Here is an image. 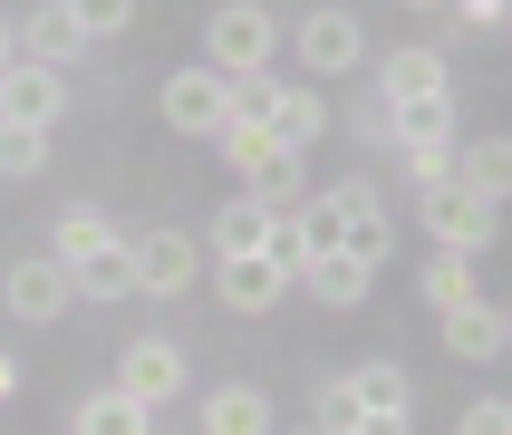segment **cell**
<instances>
[{
  "instance_id": "1",
  "label": "cell",
  "mask_w": 512,
  "mask_h": 435,
  "mask_svg": "<svg viewBox=\"0 0 512 435\" xmlns=\"http://www.w3.org/2000/svg\"><path fill=\"white\" fill-rule=\"evenodd\" d=\"M203 68H223V78H261L271 68V49H281V20L261 10V0H223L213 20H203Z\"/></svg>"
},
{
  "instance_id": "2",
  "label": "cell",
  "mask_w": 512,
  "mask_h": 435,
  "mask_svg": "<svg viewBox=\"0 0 512 435\" xmlns=\"http://www.w3.org/2000/svg\"><path fill=\"white\" fill-rule=\"evenodd\" d=\"M426 232L445 242V252H464V261H484L493 242H503V203H484V194H464L455 174L445 184H426Z\"/></svg>"
},
{
  "instance_id": "3",
  "label": "cell",
  "mask_w": 512,
  "mask_h": 435,
  "mask_svg": "<svg viewBox=\"0 0 512 435\" xmlns=\"http://www.w3.org/2000/svg\"><path fill=\"white\" fill-rule=\"evenodd\" d=\"M0 310H10V319H39V329H49V319H68V310H78V281H68V261H58V252L10 261V271H0Z\"/></svg>"
},
{
  "instance_id": "4",
  "label": "cell",
  "mask_w": 512,
  "mask_h": 435,
  "mask_svg": "<svg viewBox=\"0 0 512 435\" xmlns=\"http://www.w3.org/2000/svg\"><path fill=\"white\" fill-rule=\"evenodd\" d=\"M155 107H165L174 136H223V126H232V78H223V68H174Z\"/></svg>"
},
{
  "instance_id": "5",
  "label": "cell",
  "mask_w": 512,
  "mask_h": 435,
  "mask_svg": "<svg viewBox=\"0 0 512 435\" xmlns=\"http://www.w3.org/2000/svg\"><path fill=\"white\" fill-rule=\"evenodd\" d=\"M290 49H300L310 78H348V68L368 58V29H358V10H310V20L290 29Z\"/></svg>"
},
{
  "instance_id": "6",
  "label": "cell",
  "mask_w": 512,
  "mask_h": 435,
  "mask_svg": "<svg viewBox=\"0 0 512 435\" xmlns=\"http://www.w3.org/2000/svg\"><path fill=\"white\" fill-rule=\"evenodd\" d=\"M0 116H10V126H58V116H68V68L10 58V68H0Z\"/></svg>"
},
{
  "instance_id": "7",
  "label": "cell",
  "mask_w": 512,
  "mask_h": 435,
  "mask_svg": "<svg viewBox=\"0 0 512 435\" xmlns=\"http://www.w3.org/2000/svg\"><path fill=\"white\" fill-rule=\"evenodd\" d=\"M329 213H339V242H348V252L387 271V242H397V232H387V203H377V184H368V174L329 184Z\"/></svg>"
},
{
  "instance_id": "8",
  "label": "cell",
  "mask_w": 512,
  "mask_h": 435,
  "mask_svg": "<svg viewBox=\"0 0 512 435\" xmlns=\"http://www.w3.org/2000/svg\"><path fill=\"white\" fill-rule=\"evenodd\" d=\"M261 126H271L290 155H310V145L329 136V97H319L310 78H271V107H261Z\"/></svg>"
},
{
  "instance_id": "9",
  "label": "cell",
  "mask_w": 512,
  "mask_h": 435,
  "mask_svg": "<svg viewBox=\"0 0 512 435\" xmlns=\"http://www.w3.org/2000/svg\"><path fill=\"white\" fill-rule=\"evenodd\" d=\"M87 49H97V39H87V20L68 10V0H39V10L20 20V58H39V68H78Z\"/></svg>"
},
{
  "instance_id": "10",
  "label": "cell",
  "mask_w": 512,
  "mask_h": 435,
  "mask_svg": "<svg viewBox=\"0 0 512 435\" xmlns=\"http://www.w3.org/2000/svg\"><path fill=\"white\" fill-rule=\"evenodd\" d=\"M116 387H126V397H145V406L184 397V348H174V339H126V358H116Z\"/></svg>"
},
{
  "instance_id": "11",
  "label": "cell",
  "mask_w": 512,
  "mask_h": 435,
  "mask_svg": "<svg viewBox=\"0 0 512 435\" xmlns=\"http://www.w3.org/2000/svg\"><path fill=\"white\" fill-rule=\"evenodd\" d=\"M387 136L406 145V155H455V97L435 87V97H397L387 107Z\"/></svg>"
},
{
  "instance_id": "12",
  "label": "cell",
  "mask_w": 512,
  "mask_h": 435,
  "mask_svg": "<svg viewBox=\"0 0 512 435\" xmlns=\"http://www.w3.org/2000/svg\"><path fill=\"white\" fill-rule=\"evenodd\" d=\"M435 329H445V358H464V368L503 358V310H493L484 290H474V300H455V310H435Z\"/></svg>"
},
{
  "instance_id": "13",
  "label": "cell",
  "mask_w": 512,
  "mask_h": 435,
  "mask_svg": "<svg viewBox=\"0 0 512 435\" xmlns=\"http://www.w3.org/2000/svg\"><path fill=\"white\" fill-rule=\"evenodd\" d=\"M203 271L194 232H136V290H155V300H174V290Z\"/></svg>"
},
{
  "instance_id": "14",
  "label": "cell",
  "mask_w": 512,
  "mask_h": 435,
  "mask_svg": "<svg viewBox=\"0 0 512 435\" xmlns=\"http://www.w3.org/2000/svg\"><path fill=\"white\" fill-rule=\"evenodd\" d=\"M300 281H310V300H329V310H358V300L377 290V261H358L348 242H329V252H310Z\"/></svg>"
},
{
  "instance_id": "15",
  "label": "cell",
  "mask_w": 512,
  "mask_h": 435,
  "mask_svg": "<svg viewBox=\"0 0 512 435\" xmlns=\"http://www.w3.org/2000/svg\"><path fill=\"white\" fill-rule=\"evenodd\" d=\"M68 435H155V406L126 397V387H87L68 406Z\"/></svg>"
},
{
  "instance_id": "16",
  "label": "cell",
  "mask_w": 512,
  "mask_h": 435,
  "mask_svg": "<svg viewBox=\"0 0 512 435\" xmlns=\"http://www.w3.org/2000/svg\"><path fill=\"white\" fill-rule=\"evenodd\" d=\"M68 281H78V300H126V290H136V242H126V232H107L97 252L68 261Z\"/></svg>"
},
{
  "instance_id": "17",
  "label": "cell",
  "mask_w": 512,
  "mask_h": 435,
  "mask_svg": "<svg viewBox=\"0 0 512 435\" xmlns=\"http://www.w3.org/2000/svg\"><path fill=\"white\" fill-rule=\"evenodd\" d=\"M281 290H290V271L271 252H232L223 261V310H281Z\"/></svg>"
},
{
  "instance_id": "18",
  "label": "cell",
  "mask_w": 512,
  "mask_h": 435,
  "mask_svg": "<svg viewBox=\"0 0 512 435\" xmlns=\"http://www.w3.org/2000/svg\"><path fill=\"white\" fill-rule=\"evenodd\" d=\"M455 184H464V194H484V203H512V136L464 145V155H455Z\"/></svg>"
},
{
  "instance_id": "19",
  "label": "cell",
  "mask_w": 512,
  "mask_h": 435,
  "mask_svg": "<svg viewBox=\"0 0 512 435\" xmlns=\"http://www.w3.org/2000/svg\"><path fill=\"white\" fill-rule=\"evenodd\" d=\"M203 435H271V397L261 387H213L203 397Z\"/></svg>"
},
{
  "instance_id": "20",
  "label": "cell",
  "mask_w": 512,
  "mask_h": 435,
  "mask_svg": "<svg viewBox=\"0 0 512 435\" xmlns=\"http://www.w3.org/2000/svg\"><path fill=\"white\" fill-rule=\"evenodd\" d=\"M445 87V58L435 49H387V68H377V97L397 107V97H435Z\"/></svg>"
},
{
  "instance_id": "21",
  "label": "cell",
  "mask_w": 512,
  "mask_h": 435,
  "mask_svg": "<svg viewBox=\"0 0 512 435\" xmlns=\"http://www.w3.org/2000/svg\"><path fill=\"white\" fill-rule=\"evenodd\" d=\"M242 194H252L261 213H290V203H310V174H300V155L281 145L271 165H252V174H242Z\"/></svg>"
},
{
  "instance_id": "22",
  "label": "cell",
  "mask_w": 512,
  "mask_h": 435,
  "mask_svg": "<svg viewBox=\"0 0 512 435\" xmlns=\"http://www.w3.org/2000/svg\"><path fill=\"white\" fill-rule=\"evenodd\" d=\"M271 242V213H261L252 194H232L223 213H213V261H232V252H261Z\"/></svg>"
},
{
  "instance_id": "23",
  "label": "cell",
  "mask_w": 512,
  "mask_h": 435,
  "mask_svg": "<svg viewBox=\"0 0 512 435\" xmlns=\"http://www.w3.org/2000/svg\"><path fill=\"white\" fill-rule=\"evenodd\" d=\"M213 145H223V165H232V174H252V165H271V155H281V136H271L261 116H232Z\"/></svg>"
},
{
  "instance_id": "24",
  "label": "cell",
  "mask_w": 512,
  "mask_h": 435,
  "mask_svg": "<svg viewBox=\"0 0 512 435\" xmlns=\"http://www.w3.org/2000/svg\"><path fill=\"white\" fill-rule=\"evenodd\" d=\"M39 165H49V126H10V116H0V174L29 184Z\"/></svg>"
},
{
  "instance_id": "25",
  "label": "cell",
  "mask_w": 512,
  "mask_h": 435,
  "mask_svg": "<svg viewBox=\"0 0 512 435\" xmlns=\"http://www.w3.org/2000/svg\"><path fill=\"white\" fill-rule=\"evenodd\" d=\"M348 397L358 406H406V368L397 358H368V368H348Z\"/></svg>"
},
{
  "instance_id": "26",
  "label": "cell",
  "mask_w": 512,
  "mask_h": 435,
  "mask_svg": "<svg viewBox=\"0 0 512 435\" xmlns=\"http://www.w3.org/2000/svg\"><path fill=\"white\" fill-rule=\"evenodd\" d=\"M426 300H435V310L474 300V261H464V252H435V261H426Z\"/></svg>"
},
{
  "instance_id": "27",
  "label": "cell",
  "mask_w": 512,
  "mask_h": 435,
  "mask_svg": "<svg viewBox=\"0 0 512 435\" xmlns=\"http://www.w3.org/2000/svg\"><path fill=\"white\" fill-rule=\"evenodd\" d=\"M107 232H116L107 213H58V242H49V252H58V261H78V252H97Z\"/></svg>"
},
{
  "instance_id": "28",
  "label": "cell",
  "mask_w": 512,
  "mask_h": 435,
  "mask_svg": "<svg viewBox=\"0 0 512 435\" xmlns=\"http://www.w3.org/2000/svg\"><path fill=\"white\" fill-rule=\"evenodd\" d=\"M358 416H368V406L348 397V377H339V387H319V406H310V426H319V435H358Z\"/></svg>"
},
{
  "instance_id": "29",
  "label": "cell",
  "mask_w": 512,
  "mask_h": 435,
  "mask_svg": "<svg viewBox=\"0 0 512 435\" xmlns=\"http://www.w3.org/2000/svg\"><path fill=\"white\" fill-rule=\"evenodd\" d=\"M68 10L87 20V39H116V29L136 20V0H68Z\"/></svg>"
},
{
  "instance_id": "30",
  "label": "cell",
  "mask_w": 512,
  "mask_h": 435,
  "mask_svg": "<svg viewBox=\"0 0 512 435\" xmlns=\"http://www.w3.org/2000/svg\"><path fill=\"white\" fill-rule=\"evenodd\" d=\"M455 435H512V406L503 397H484V406H464V426Z\"/></svg>"
},
{
  "instance_id": "31",
  "label": "cell",
  "mask_w": 512,
  "mask_h": 435,
  "mask_svg": "<svg viewBox=\"0 0 512 435\" xmlns=\"http://www.w3.org/2000/svg\"><path fill=\"white\" fill-rule=\"evenodd\" d=\"M445 10H455L464 29H503L512 20V0H445Z\"/></svg>"
},
{
  "instance_id": "32",
  "label": "cell",
  "mask_w": 512,
  "mask_h": 435,
  "mask_svg": "<svg viewBox=\"0 0 512 435\" xmlns=\"http://www.w3.org/2000/svg\"><path fill=\"white\" fill-rule=\"evenodd\" d=\"M358 435H406V406H368V416H358Z\"/></svg>"
},
{
  "instance_id": "33",
  "label": "cell",
  "mask_w": 512,
  "mask_h": 435,
  "mask_svg": "<svg viewBox=\"0 0 512 435\" xmlns=\"http://www.w3.org/2000/svg\"><path fill=\"white\" fill-rule=\"evenodd\" d=\"M10 58H20V29H10V20H0V68H10Z\"/></svg>"
},
{
  "instance_id": "34",
  "label": "cell",
  "mask_w": 512,
  "mask_h": 435,
  "mask_svg": "<svg viewBox=\"0 0 512 435\" xmlns=\"http://www.w3.org/2000/svg\"><path fill=\"white\" fill-rule=\"evenodd\" d=\"M10 397H20V368H10V358H0V406H10Z\"/></svg>"
},
{
  "instance_id": "35",
  "label": "cell",
  "mask_w": 512,
  "mask_h": 435,
  "mask_svg": "<svg viewBox=\"0 0 512 435\" xmlns=\"http://www.w3.org/2000/svg\"><path fill=\"white\" fill-rule=\"evenodd\" d=\"M503 348H512V300H503Z\"/></svg>"
},
{
  "instance_id": "36",
  "label": "cell",
  "mask_w": 512,
  "mask_h": 435,
  "mask_svg": "<svg viewBox=\"0 0 512 435\" xmlns=\"http://www.w3.org/2000/svg\"><path fill=\"white\" fill-rule=\"evenodd\" d=\"M406 10H445V0H406Z\"/></svg>"
},
{
  "instance_id": "37",
  "label": "cell",
  "mask_w": 512,
  "mask_h": 435,
  "mask_svg": "<svg viewBox=\"0 0 512 435\" xmlns=\"http://www.w3.org/2000/svg\"><path fill=\"white\" fill-rule=\"evenodd\" d=\"M503 29H512V20H503Z\"/></svg>"
}]
</instances>
